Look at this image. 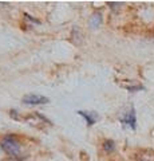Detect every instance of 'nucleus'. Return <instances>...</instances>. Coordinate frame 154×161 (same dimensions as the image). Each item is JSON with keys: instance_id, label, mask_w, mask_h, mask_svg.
I'll return each instance as SVG.
<instances>
[{"instance_id": "nucleus-7", "label": "nucleus", "mask_w": 154, "mask_h": 161, "mask_svg": "<svg viewBox=\"0 0 154 161\" xmlns=\"http://www.w3.org/2000/svg\"><path fill=\"white\" fill-rule=\"evenodd\" d=\"M140 161H154V153L151 152H145L140 156Z\"/></svg>"}, {"instance_id": "nucleus-8", "label": "nucleus", "mask_w": 154, "mask_h": 161, "mask_svg": "<svg viewBox=\"0 0 154 161\" xmlns=\"http://www.w3.org/2000/svg\"><path fill=\"white\" fill-rule=\"evenodd\" d=\"M126 89L129 92H138V90H143L145 87L141 86V85H137V86H126Z\"/></svg>"}, {"instance_id": "nucleus-5", "label": "nucleus", "mask_w": 154, "mask_h": 161, "mask_svg": "<svg viewBox=\"0 0 154 161\" xmlns=\"http://www.w3.org/2000/svg\"><path fill=\"white\" fill-rule=\"evenodd\" d=\"M101 24H102V15L99 12L93 14L90 19H88V26H90V28H98Z\"/></svg>"}, {"instance_id": "nucleus-4", "label": "nucleus", "mask_w": 154, "mask_h": 161, "mask_svg": "<svg viewBox=\"0 0 154 161\" xmlns=\"http://www.w3.org/2000/svg\"><path fill=\"white\" fill-rule=\"evenodd\" d=\"M78 114L82 115V117L86 119L88 126H91V125H94L98 121V114L95 112H83V110H79Z\"/></svg>"}, {"instance_id": "nucleus-6", "label": "nucleus", "mask_w": 154, "mask_h": 161, "mask_svg": "<svg viewBox=\"0 0 154 161\" xmlns=\"http://www.w3.org/2000/svg\"><path fill=\"white\" fill-rule=\"evenodd\" d=\"M103 148H105L106 152H113L115 149V142L113 140H106L105 144H103Z\"/></svg>"}, {"instance_id": "nucleus-2", "label": "nucleus", "mask_w": 154, "mask_h": 161, "mask_svg": "<svg viewBox=\"0 0 154 161\" xmlns=\"http://www.w3.org/2000/svg\"><path fill=\"white\" fill-rule=\"evenodd\" d=\"M23 103L26 105H46L50 102V99L44 95H38V94H27L24 95L22 99Z\"/></svg>"}, {"instance_id": "nucleus-1", "label": "nucleus", "mask_w": 154, "mask_h": 161, "mask_svg": "<svg viewBox=\"0 0 154 161\" xmlns=\"http://www.w3.org/2000/svg\"><path fill=\"white\" fill-rule=\"evenodd\" d=\"M0 147L2 149L6 152L7 154H9L12 158H16V160H23L26 156H24L23 150H22V144L15 136L12 134H7L4 136L0 141Z\"/></svg>"}, {"instance_id": "nucleus-3", "label": "nucleus", "mask_w": 154, "mask_h": 161, "mask_svg": "<svg viewBox=\"0 0 154 161\" xmlns=\"http://www.w3.org/2000/svg\"><path fill=\"white\" fill-rule=\"evenodd\" d=\"M121 122L130 126L131 129H135L137 128V117H135V110L134 108H131L129 112H126L125 114L121 117Z\"/></svg>"}]
</instances>
